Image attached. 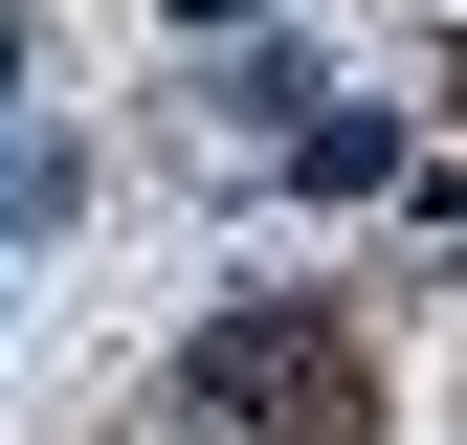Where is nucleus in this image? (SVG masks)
Here are the masks:
<instances>
[{"mask_svg":"<svg viewBox=\"0 0 467 445\" xmlns=\"http://www.w3.org/2000/svg\"><path fill=\"white\" fill-rule=\"evenodd\" d=\"M179 423H201V445H357L379 378H357L334 312H223L201 357H179Z\"/></svg>","mask_w":467,"mask_h":445,"instance_id":"nucleus-1","label":"nucleus"},{"mask_svg":"<svg viewBox=\"0 0 467 445\" xmlns=\"http://www.w3.org/2000/svg\"><path fill=\"white\" fill-rule=\"evenodd\" d=\"M0 67H23V0H0Z\"/></svg>","mask_w":467,"mask_h":445,"instance_id":"nucleus-3","label":"nucleus"},{"mask_svg":"<svg viewBox=\"0 0 467 445\" xmlns=\"http://www.w3.org/2000/svg\"><path fill=\"white\" fill-rule=\"evenodd\" d=\"M289 179H312V201H379V179H400V134H379V111H312V134H289Z\"/></svg>","mask_w":467,"mask_h":445,"instance_id":"nucleus-2","label":"nucleus"}]
</instances>
